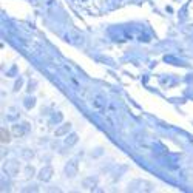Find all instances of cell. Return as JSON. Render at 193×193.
<instances>
[{
	"label": "cell",
	"instance_id": "cell-1",
	"mask_svg": "<svg viewBox=\"0 0 193 193\" xmlns=\"http://www.w3.org/2000/svg\"><path fill=\"white\" fill-rule=\"evenodd\" d=\"M2 136H3V138H2V142H3V144L8 142L9 138H8V131H5V128H2Z\"/></svg>",
	"mask_w": 193,
	"mask_h": 193
}]
</instances>
